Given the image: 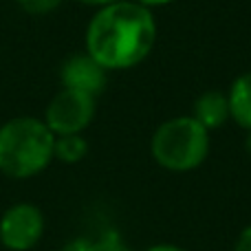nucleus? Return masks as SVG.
I'll use <instances>...</instances> for the list:
<instances>
[{
  "label": "nucleus",
  "mask_w": 251,
  "mask_h": 251,
  "mask_svg": "<svg viewBox=\"0 0 251 251\" xmlns=\"http://www.w3.org/2000/svg\"><path fill=\"white\" fill-rule=\"evenodd\" d=\"M79 2H84V4H91V7H106V4H113V2H117V0H79Z\"/></svg>",
  "instance_id": "nucleus-16"
},
{
  "label": "nucleus",
  "mask_w": 251,
  "mask_h": 251,
  "mask_svg": "<svg viewBox=\"0 0 251 251\" xmlns=\"http://www.w3.org/2000/svg\"><path fill=\"white\" fill-rule=\"evenodd\" d=\"M134 2L143 4V7H148V9H154V7H165V4H170V2H176V0H134Z\"/></svg>",
  "instance_id": "nucleus-14"
},
{
  "label": "nucleus",
  "mask_w": 251,
  "mask_h": 251,
  "mask_svg": "<svg viewBox=\"0 0 251 251\" xmlns=\"http://www.w3.org/2000/svg\"><path fill=\"white\" fill-rule=\"evenodd\" d=\"M60 79L62 88L86 93L97 100L108 86V71L84 51L66 57L60 69Z\"/></svg>",
  "instance_id": "nucleus-6"
},
{
  "label": "nucleus",
  "mask_w": 251,
  "mask_h": 251,
  "mask_svg": "<svg viewBox=\"0 0 251 251\" xmlns=\"http://www.w3.org/2000/svg\"><path fill=\"white\" fill-rule=\"evenodd\" d=\"M44 234L42 209L33 203H16L0 216V243L9 251H29Z\"/></svg>",
  "instance_id": "nucleus-5"
},
{
  "label": "nucleus",
  "mask_w": 251,
  "mask_h": 251,
  "mask_svg": "<svg viewBox=\"0 0 251 251\" xmlns=\"http://www.w3.org/2000/svg\"><path fill=\"white\" fill-rule=\"evenodd\" d=\"M152 159L170 172H190L209 154V130L192 115L172 117L154 130L150 139Z\"/></svg>",
  "instance_id": "nucleus-3"
},
{
  "label": "nucleus",
  "mask_w": 251,
  "mask_h": 251,
  "mask_svg": "<svg viewBox=\"0 0 251 251\" xmlns=\"http://www.w3.org/2000/svg\"><path fill=\"white\" fill-rule=\"evenodd\" d=\"M55 134L42 119L13 117L0 126V172L9 178H31L53 161Z\"/></svg>",
  "instance_id": "nucleus-2"
},
{
  "label": "nucleus",
  "mask_w": 251,
  "mask_h": 251,
  "mask_svg": "<svg viewBox=\"0 0 251 251\" xmlns=\"http://www.w3.org/2000/svg\"><path fill=\"white\" fill-rule=\"evenodd\" d=\"M192 117L207 130L223 128L229 122V100L221 91H207L194 101V113Z\"/></svg>",
  "instance_id": "nucleus-7"
},
{
  "label": "nucleus",
  "mask_w": 251,
  "mask_h": 251,
  "mask_svg": "<svg viewBox=\"0 0 251 251\" xmlns=\"http://www.w3.org/2000/svg\"><path fill=\"white\" fill-rule=\"evenodd\" d=\"M227 100H229V117L240 128L251 130V71L234 79Z\"/></svg>",
  "instance_id": "nucleus-8"
},
{
  "label": "nucleus",
  "mask_w": 251,
  "mask_h": 251,
  "mask_svg": "<svg viewBox=\"0 0 251 251\" xmlns=\"http://www.w3.org/2000/svg\"><path fill=\"white\" fill-rule=\"evenodd\" d=\"M88 154V141L82 134H62L55 137V148H53V159H60L62 163H79Z\"/></svg>",
  "instance_id": "nucleus-9"
},
{
  "label": "nucleus",
  "mask_w": 251,
  "mask_h": 251,
  "mask_svg": "<svg viewBox=\"0 0 251 251\" xmlns=\"http://www.w3.org/2000/svg\"><path fill=\"white\" fill-rule=\"evenodd\" d=\"M234 251H251V225H247L240 231L238 240L234 245Z\"/></svg>",
  "instance_id": "nucleus-13"
},
{
  "label": "nucleus",
  "mask_w": 251,
  "mask_h": 251,
  "mask_svg": "<svg viewBox=\"0 0 251 251\" xmlns=\"http://www.w3.org/2000/svg\"><path fill=\"white\" fill-rule=\"evenodd\" d=\"M95 245H97V251H132L117 229H106L95 240Z\"/></svg>",
  "instance_id": "nucleus-10"
},
{
  "label": "nucleus",
  "mask_w": 251,
  "mask_h": 251,
  "mask_svg": "<svg viewBox=\"0 0 251 251\" xmlns=\"http://www.w3.org/2000/svg\"><path fill=\"white\" fill-rule=\"evenodd\" d=\"M156 42L152 9L117 0L100 7L86 26V53L106 71H126L141 64Z\"/></svg>",
  "instance_id": "nucleus-1"
},
{
  "label": "nucleus",
  "mask_w": 251,
  "mask_h": 251,
  "mask_svg": "<svg viewBox=\"0 0 251 251\" xmlns=\"http://www.w3.org/2000/svg\"><path fill=\"white\" fill-rule=\"evenodd\" d=\"M95 97L79 91L62 88L44 110L42 122L55 137L62 134H82L95 119Z\"/></svg>",
  "instance_id": "nucleus-4"
},
{
  "label": "nucleus",
  "mask_w": 251,
  "mask_h": 251,
  "mask_svg": "<svg viewBox=\"0 0 251 251\" xmlns=\"http://www.w3.org/2000/svg\"><path fill=\"white\" fill-rule=\"evenodd\" d=\"M64 0H18L22 11L31 13V16H47V13L55 11Z\"/></svg>",
  "instance_id": "nucleus-11"
},
{
  "label": "nucleus",
  "mask_w": 251,
  "mask_h": 251,
  "mask_svg": "<svg viewBox=\"0 0 251 251\" xmlns=\"http://www.w3.org/2000/svg\"><path fill=\"white\" fill-rule=\"evenodd\" d=\"M146 251H187V249L178 247V245H152Z\"/></svg>",
  "instance_id": "nucleus-15"
},
{
  "label": "nucleus",
  "mask_w": 251,
  "mask_h": 251,
  "mask_svg": "<svg viewBox=\"0 0 251 251\" xmlns=\"http://www.w3.org/2000/svg\"><path fill=\"white\" fill-rule=\"evenodd\" d=\"M60 251H97V245L95 240H88V238H73Z\"/></svg>",
  "instance_id": "nucleus-12"
},
{
  "label": "nucleus",
  "mask_w": 251,
  "mask_h": 251,
  "mask_svg": "<svg viewBox=\"0 0 251 251\" xmlns=\"http://www.w3.org/2000/svg\"><path fill=\"white\" fill-rule=\"evenodd\" d=\"M245 150H247V156L251 159V130H247V139H245Z\"/></svg>",
  "instance_id": "nucleus-17"
}]
</instances>
